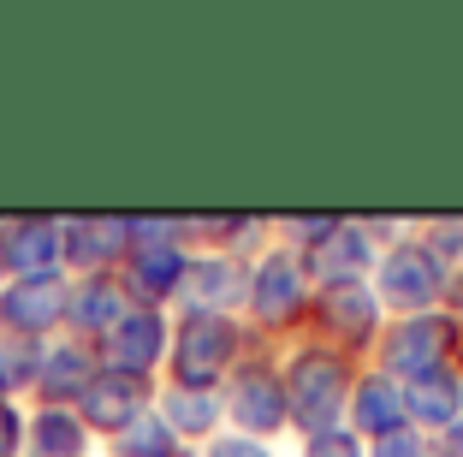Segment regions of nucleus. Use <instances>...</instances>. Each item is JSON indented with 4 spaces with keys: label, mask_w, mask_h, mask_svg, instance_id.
<instances>
[{
    "label": "nucleus",
    "mask_w": 463,
    "mask_h": 457,
    "mask_svg": "<svg viewBox=\"0 0 463 457\" xmlns=\"http://www.w3.org/2000/svg\"><path fill=\"white\" fill-rule=\"evenodd\" d=\"M279 375H286V410H291V440L345 428V404L363 375V363H351L345 350L321 345V338H291L279 345Z\"/></svg>",
    "instance_id": "nucleus-1"
},
{
    "label": "nucleus",
    "mask_w": 463,
    "mask_h": 457,
    "mask_svg": "<svg viewBox=\"0 0 463 457\" xmlns=\"http://www.w3.org/2000/svg\"><path fill=\"white\" fill-rule=\"evenodd\" d=\"M309 309H315V273L298 250L268 243L250 262V303H244V327L261 345H291L309 333Z\"/></svg>",
    "instance_id": "nucleus-2"
},
{
    "label": "nucleus",
    "mask_w": 463,
    "mask_h": 457,
    "mask_svg": "<svg viewBox=\"0 0 463 457\" xmlns=\"http://www.w3.org/2000/svg\"><path fill=\"white\" fill-rule=\"evenodd\" d=\"M250 345H256V333L238 315H173V350H166L161 386L220 392Z\"/></svg>",
    "instance_id": "nucleus-3"
},
{
    "label": "nucleus",
    "mask_w": 463,
    "mask_h": 457,
    "mask_svg": "<svg viewBox=\"0 0 463 457\" xmlns=\"http://www.w3.org/2000/svg\"><path fill=\"white\" fill-rule=\"evenodd\" d=\"M220 404H226V428L250 433L261 445H286L291 440V410H286V375H279V345H250L244 363L226 375L220 386Z\"/></svg>",
    "instance_id": "nucleus-4"
},
{
    "label": "nucleus",
    "mask_w": 463,
    "mask_h": 457,
    "mask_svg": "<svg viewBox=\"0 0 463 457\" xmlns=\"http://www.w3.org/2000/svg\"><path fill=\"white\" fill-rule=\"evenodd\" d=\"M374 297L386 303V315H434V309H446L451 273L422 243L416 226L381 250V262H374Z\"/></svg>",
    "instance_id": "nucleus-5"
},
{
    "label": "nucleus",
    "mask_w": 463,
    "mask_h": 457,
    "mask_svg": "<svg viewBox=\"0 0 463 457\" xmlns=\"http://www.w3.org/2000/svg\"><path fill=\"white\" fill-rule=\"evenodd\" d=\"M386 303L374 297V280H351V285H315V309H309V338L345 350L351 363H368L374 345L386 333Z\"/></svg>",
    "instance_id": "nucleus-6"
},
{
    "label": "nucleus",
    "mask_w": 463,
    "mask_h": 457,
    "mask_svg": "<svg viewBox=\"0 0 463 457\" xmlns=\"http://www.w3.org/2000/svg\"><path fill=\"white\" fill-rule=\"evenodd\" d=\"M458 350H463V327L451 321V309H434V315H392L368 363L386 368L392 380H410V375H428V368L458 363Z\"/></svg>",
    "instance_id": "nucleus-7"
},
{
    "label": "nucleus",
    "mask_w": 463,
    "mask_h": 457,
    "mask_svg": "<svg viewBox=\"0 0 463 457\" xmlns=\"http://www.w3.org/2000/svg\"><path fill=\"white\" fill-rule=\"evenodd\" d=\"M66 297L71 273H36V280H0V338H48L66 333Z\"/></svg>",
    "instance_id": "nucleus-8"
},
{
    "label": "nucleus",
    "mask_w": 463,
    "mask_h": 457,
    "mask_svg": "<svg viewBox=\"0 0 463 457\" xmlns=\"http://www.w3.org/2000/svg\"><path fill=\"white\" fill-rule=\"evenodd\" d=\"M166 350H173V309H143V303H131V309L119 315V327L96 345V357H101V368H113V375L161 380L166 375Z\"/></svg>",
    "instance_id": "nucleus-9"
},
{
    "label": "nucleus",
    "mask_w": 463,
    "mask_h": 457,
    "mask_svg": "<svg viewBox=\"0 0 463 457\" xmlns=\"http://www.w3.org/2000/svg\"><path fill=\"white\" fill-rule=\"evenodd\" d=\"M250 303V256H220V250H191V268L178 285L173 315H238Z\"/></svg>",
    "instance_id": "nucleus-10"
},
{
    "label": "nucleus",
    "mask_w": 463,
    "mask_h": 457,
    "mask_svg": "<svg viewBox=\"0 0 463 457\" xmlns=\"http://www.w3.org/2000/svg\"><path fill=\"white\" fill-rule=\"evenodd\" d=\"M66 273V214H6L0 226V280Z\"/></svg>",
    "instance_id": "nucleus-11"
},
{
    "label": "nucleus",
    "mask_w": 463,
    "mask_h": 457,
    "mask_svg": "<svg viewBox=\"0 0 463 457\" xmlns=\"http://www.w3.org/2000/svg\"><path fill=\"white\" fill-rule=\"evenodd\" d=\"M155 398H161V380H137V375H113V368H101V375L90 380V392H83L71 410L83 416V428L96 433V445H108V440H119L137 416H149Z\"/></svg>",
    "instance_id": "nucleus-12"
},
{
    "label": "nucleus",
    "mask_w": 463,
    "mask_h": 457,
    "mask_svg": "<svg viewBox=\"0 0 463 457\" xmlns=\"http://www.w3.org/2000/svg\"><path fill=\"white\" fill-rule=\"evenodd\" d=\"M345 428H351L363 445H374V440H392V433H404V428H410L404 380H392L386 368L363 363V375H356V386H351V404H345Z\"/></svg>",
    "instance_id": "nucleus-13"
},
{
    "label": "nucleus",
    "mask_w": 463,
    "mask_h": 457,
    "mask_svg": "<svg viewBox=\"0 0 463 457\" xmlns=\"http://www.w3.org/2000/svg\"><path fill=\"white\" fill-rule=\"evenodd\" d=\"M131 256V214H66V273H119Z\"/></svg>",
    "instance_id": "nucleus-14"
},
{
    "label": "nucleus",
    "mask_w": 463,
    "mask_h": 457,
    "mask_svg": "<svg viewBox=\"0 0 463 457\" xmlns=\"http://www.w3.org/2000/svg\"><path fill=\"white\" fill-rule=\"evenodd\" d=\"M96 375H101L96 345H83V338L60 333V338H48V345H42V368H36V386H30L24 404H78Z\"/></svg>",
    "instance_id": "nucleus-15"
},
{
    "label": "nucleus",
    "mask_w": 463,
    "mask_h": 457,
    "mask_svg": "<svg viewBox=\"0 0 463 457\" xmlns=\"http://www.w3.org/2000/svg\"><path fill=\"white\" fill-rule=\"evenodd\" d=\"M184 268H191V250L184 243H137L125 256L119 280L131 291V303L143 309H173L178 303V285H184Z\"/></svg>",
    "instance_id": "nucleus-16"
},
{
    "label": "nucleus",
    "mask_w": 463,
    "mask_h": 457,
    "mask_svg": "<svg viewBox=\"0 0 463 457\" xmlns=\"http://www.w3.org/2000/svg\"><path fill=\"white\" fill-rule=\"evenodd\" d=\"M125 309H131V291H125L119 273H78L66 297V333L83 338V345H101Z\"/></svg>",
    "instance_id": "nucleus-17"
},
{
    "label": "nucleus",
    "mask_w": 463,
    "mask_h": 457,
    "mask_svg": "<svg viewBox=\"0 0 463 457\" xmlns=\"http://www.w3.org/2000/svg\"><path fill=\"white\" fill-rule=\"evenodd\" d=\"M404 404H410V428L439 440L463 422V380H458V363L446 368H428V375H410L404 380Z\"/></svg>",
    "instance_id": "nucleus-18"
},
{
    "label": "nucleus",
    "mask_w": 463,
    "mask_h": 457,
    "mask_svg": "<svg viewBox=\"0 0 463 457\" xmlns=\"http://www.w3.org/2000/svg\"><path fill=\"white\" fill-rule=\"evenodd\" d=\"M155 416L173 428L178 445H191V452H203L208 440H220V433H226V404H220V392L161 386V398H155Z\"/></svg>",
    "instance_id": "nucleus-19"
},
{
    "label": "nucleus",
    "mask_w": 463,
    "mask_h": 457,
    "mask_svg": "<svg viewBox=\"0 0 463 457\" xmlns=\"http://www.w3.org/2000/svg\"><path fill=\"white\" fill-rule=\"evenodd\" d=\"M24 457H96V433L71 404H30Z\"/></svg>",
    "instance_id": "nucleus-20"
},
{
    "label": "nucleus",
    "mask_w": 463,
    "mask_h": 457,
    "mask_svg": "<svg viewBox=\"0 0 463 457\" xmlns=\"http://www.w3.org/2000/svg\"><path fill=\"white\" fill-rule=\"evenodd\" d=\"M273 243L268 214H191V250H220V256H250Z\"/></svg>",
    "instance_id": "nucleus-21"
},
{
    "label": "nucleus",
    "mask_w": 463,
    "mask_h": 457,
    "mask_svg": "<svg viewBox=\"0 0 463 457\" xmlns=\"http://www.w3.org/2000/svg\"><path fill=\"white\" fill-rule=\"evenodd\" d=\"M101 452H108V457H178L184 445H178V440H173V428H166V422L149 410V416H137L131 428H125L119 440H108Z\"/></svg>",
    "instance_id": "nucleus-22"
},
{
    "label": "nucleus",
    "mask_w": 463,
    "mask_h": 457,
    "mask_svg": "<svg viewBox=\"0 0 463 457\" xmlns=\"http://www.w3.org/2000/svg\"><path fill=\"white\" fill-rule=\"evenodd\" d=\"M345 214H279L273 220V243H286V250H298V256H309V250H321V243L339 232Z\"/></svg>",
    "instance_id": "nucleus-23"
},
{
    "label": "nucleus",
    "mask_w": 463,
    "mask_h": 457,
    "mask_svg": "<svg viewBox=\"0 0 463 457\" xmlns=\"http://www.w3.org/2000/svg\"><path fill=\"white\" fill-rule=\"evenodd\" d=\"M416 232H422V243L446 262L451 280H458L463 273V214H428V220H416Z\"/></svg>",
    "instance_id": "nucleus-24"
},
{
    "label": "nucleus",
    "mask_w": 463,
    "mask_h": 457,
    "mask_svg": "<svg viewBox=\"0 0 463 457\" xmlns=\"http://www.w3.org/2000/svg\"><path fill=\"white\" fill-rule=\"evenodd\" d=\"M36 368H42V345H30V338H0V375H6L13 398H30Z\"/></svg>",
    "instance_id": "nucleus-25"
},
{
    "label": "nucleus",
    "mask_w": 463,
    "mask_h": 457,
    "mask_svg": "<svg viewBox=\"0 0 463 457\" xmlns=\"http://www.w3.org/2000/svg\"><path fill=\"white\" fill-rule=\"evenodd\" d=\"M291 457H368V445L356 440L351 428H327V433L298 440V452H291Z\"/></svg>",
    "instance_id": "nucleus-26"
},
{
    "label": "nucleus",
    "mask_w": 463,
    "mask_h": 457,
    "mask_svg": "<svg viewBox=\"0 0 463 457\" xmlns=\"http://www.w3.org/2000/svg\"><path fill=\"white\" fill-rule=\"evenodd\" d=\"M203 457H286L279 445H261V440H250V433H220V440H208L203 445Z\"/></svg>",
    "instance_id": "nucleus-27"
},
{
    "label": "nucleus",
    "mask_w": 463,
    "mask_h": 457,
    "mask_svg": "<svg viewBox=\"0 0 463 457\" xmlns=\"http://www.w3.org/2000/svg\"><path fill=\"white\" fill-rule=\"evenodd\" d=\"M30 404H0V457H24Z\"/></svg>",
    "instance_id": "nucleus-28"
},
{
    "label": "nucleus",
    "mask_w": 463,
    "mask_h": 457,
    "mask_svg": "<svg viewBox=\"0 0 463 457\" xmlns=\"http://www.w3.org/2000/svg\"><path fill=\"white\" fill-rule=\"evenodd\" d=\"M434 452V440L428 433H416V428H404V433H392V440H374L368 445V457H428Z\"/></svg>",
    "instance_id": "nucleus-29"
},
{
    "label": "nucleus",
    "mask_w": 463,
    "mask_h": 457,
    "mask_svg": "<svg viewBox=\"0 0 463 457\" xmlns=\"http://www.w3.org/2000/svg\"><path fill=\"white\" fill-rule=\"evenodd\" d=\"M439 452H446V457H463V422H458V428H451V433H439Z\"/></svg>",
    "instance_id": "nucleus-30"
},
{
    "label": "nucleus",
    "mask_w": 463,
    "mask_h": 457,
    "mask_svg": "<svg viewBox=\"0 0 463 457\" xmlns=\"http://www.w3.org/2000/svg\"><path fill=\"white\" fill-rule=\"evenodd\" d=\"M446 309H451V321L463 327V273H458V280H451V297H446Z\"/></svg>",
    "instance_id": "nucleus-31"
},
{
    "label": "nucleus",
    "mask_w": 463,
    "mask_h": 457,
    "mask_svg": "<svg viewBox=\"0 0 463 457\" xmlns=\"http://www.w3.org/2000/svg\"><path fill=\"white\" fill-rule=\"evenodd\" d=\"M0 404H24V398H13V386H6V375H0Z\"/></svg>",
    "instance_id": "nucleus-32"
},
{
    "label": "nucleus",
    "mask_w": 463,
    "mask_h": 457,
    "mask_svg": "<svg viewBox=\"0 0 463 457\" xmlns=\"http://www.w3.org/2000/svg\"><path fill=\"white\" fill-rule=\"evenodd\" d=\"M178 457H203V452H191V445H184V452H178Z\"/></svg>",
    "instance_id": "nucleus-33"
},
{
    "label": "nucleus",
    "mask_w": 463,
    "mask_h": 457,
    "mask_svg": "<svg viewBox=\"0 0 463 457\" xmlns=\"http://www.w3.org/2000/svg\"><path fill=\"white\" fill-rule=\"evenodd\" d=\"M458 380H463V350H458Z\"/></svg>",
    "instance_id": "nucleus-34"
},
{
    "label": "nucleus",
    "mask_w": 463,
    "mask_h": 457,
    "mask_svg": "<svg viewBox=\"0 0 463 457\" xmlns=\"http://www.w3.org/2000/svg\"><path fill=\"white\" fill-rule=\"evenodd\" d=\"M428 457H446V452H439V445H434V452H428Z\"/></svg>",
    "instance_id": "nucleus-35"
}]
</instances>
